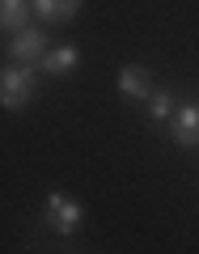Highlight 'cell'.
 Wrapping results in <instances>:
<instances>
[{"instance_id": "6da1fadb", "label": "cell", "mask_w": 199, "mask_h": 254, "mask_svg": "<svg viewBox=\"0 0 199 254\" xmlns=\"http://www.w3.org/2000/svg\"><path fill=\"white\" fill-rule=\"evenodd\" d=\"M38 93V64H9L0 76V102L4 110H21L30 106Z\"/></svg>"}, {"instance_id": "7a4b0ae2", "label": "cell", "mask_w": 199, "mask_h": 254, "mask_svg": "<svg viewBox=\"0 0 199 254\" xmlns=\"http://www.w3.org/2000/svg\"><path fill=\"white\" fill-rule=\"evenodd\" d=\"M47 229H55L60 237L76 233L81 229V203L72 195H64V190H51L47 195Z\"/></svg>"}, {"instance_id": "3957f363", "label": "cell", "mask_w": 199, "mask_h": 254, "mask_svg": "<svg viewBox=\"0 0 199 254\" xmlns=\"http://www.w3.org/2000/svg\"><path fill=\"white\" fill-rule=\"evenodd\" d=\"M47 51H51V47H47L43 26H26L21 34L9 38V47H4V55H9V60H17V64H38Z\"/></svg>"}, {"instance_id": "277c9868", "label": "cell", "mask_w": 199, "mask_h": 254, "mask_svg": "<svg viewBox=\"0 0 199 254\" xmlns=\"http://www.w3.org/2000/svg\"><path fill=\"white\" fill-rule=\"evenodd\" d=\"M170 140L182 148H199V102H182L170 119Z\"/></svg>"}, {"instance_id": "5b68a950", "label": "cell", "mask_w": 199, "mask_h": 254, "mask_svg": "<svg viewBox=\"0 0 199 254\" xmlns=\"http://www.w3.org/2000/svg\"><path fill=\"white\" fill-rule=\"evenodd\" d=\"M153 76H148V68H136V64H127V68H119V93L132 102H148L153 98Z\"/></svg>"}, {"instance_id": "8992f818", "label": "cell", "mask_w": 199, "mask_h": 254, "mask_svg": "<svg viewBox=\"0 0 199 254\" xmlns=\"http://www.w3.org/2000/svg\"><path fill=\"white\" fill-rule=\"evenodd\" d=\"M76 64H81V51H76L72 43H64V47H51V51L38 60V72L43 76H68Z\"/></svg>"}, {"instance_id": "52a82bcc", "label": "cell", "mask_w": 199, "mask_h": 254, "mask_svg": "<svg viewBox=\"0 0 199 254\" xmlns=\"http://www.w3.org/2000/svg\"><path fill=\"white\" fill-rule=\"evenodd\" d=\"M34 4V17L38 21H72L76 13H81V0H30Z\"/></svg>"}, {"instance_id": "ba28073f", "label": "cell", "mask_w": 199, "mask_h": 254, "mask_svg": "<svg viewBox=\"0 0 199 254\" xmlns=\"http://www.w3.org/2000/svg\"><path fill=\"white\" fill-rule=\"evenodd\" d=\"M30 13H34L30 0H0V26L9 30V34H21V30H26Z\"/></svg>"}, {"instance_id": "9c48e42d", "label": "cell", "mask_w": 199, "mask_h": 254, "mask_svg": "<svg viewBox=\"0 0 199 254\" xmlns=\"http://www.w3.org/2000/svg\"><path fill=\"white\" fill-rule=\"evenodd\" d=\"M148 106V119H157V123H165V119H174V98L165 89H153V98L144 102Z\"/></svg>"}]
</instances>
